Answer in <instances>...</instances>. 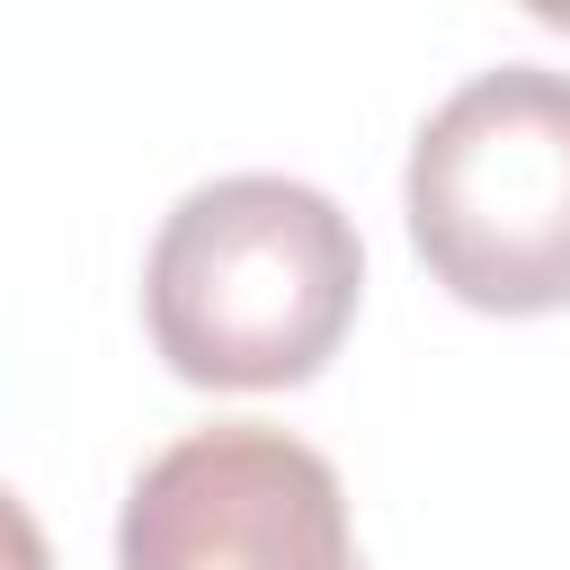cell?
<instances>
[{
    "label": "cell",
    "mask_w": 570,
    "mask_h": 570,
    "mask_svg": "<svg viewBox=\"0 0 570 570\" xmlns=\"http://www.w3.org/2000/svg\"><path fill=\"white\" fill-rule=\"evenodd\" d=\"M0 570H53V543H45V525L27 517L18 490H0Z\"/></svg>",
    "instance_id": "4"
},
{
    "label": "cell",
    "mask_w": 570,
    "mask_h": 570,
    "mask_svg": "<svg viewBox=\"0 0 570 570\" xmlns=\"http://www.w3.org/2000/svg\"><path fill=\"white\" fill-rule=\"evenodd\" d=\"M365 294V240L312 178L232 169L187 187L160 214L142 258L151 347L178 383L205 392H285L312 383Z\"/></svg>",
    "instance_id": "1"
},
{
    "label": "cell",
    "mask_w": 570,
    "mask_h": 570,
    "mask_svg": "<svg viewBox=\"0 0 570 570\" xmlns=\"http://www.w3.org/2000/svg\"><path fill=\"white\" fill-rule=\"evenodd\" d=\"M410 249L472 312H570V71L490 62L445 89L401 169Z\"/></svg>",
    "instance_id": "2"
},
{
    "label": "cell",
    "mask_w": 570,
    "mask_h": 570,
    "mask_svg": "<svg viewBox=\"0 0 570 570\" xmlns=\"http://www.w3.org/2000/svg\"><path fill=\"white\" fill-rule=\"evenodd\" d=\"M116 570H365V552L321 445L267 419H214L134 472Z\"/></svg>",
    "instance_id": "3"
}]
</instances>
